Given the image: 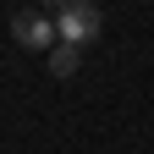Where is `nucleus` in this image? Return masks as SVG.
I'll return each instance as SVG.
<instances>
[{
  "instance_id": "nucleus-1",
  "label": "nucleus",
  "mask_w": 154,
  "mask_h": 154,
  "mask_svg": "<svg viewBox=\"0 0 154 154\" xmlns=\"http://www.w3.org/2000/svg\"><path fill=\"white\" fill-rule=\"evenodd\" d=\"M55 17V33H61V44H94L99 38V28H105V17H99V6H88V0H72V6H61V11H50Z\"/></svg>"
},
{
  "instance_id": "nucleus-2",
  "label": "nucleus",
  "mask_w": 154,
  "mask_h": 154,
  "mask_svg": "<svg viewBox=\"0 0 154 154\" xmlns=\"http://www.w3.org/2000/svg\"><path fill=\"white\" fill-rule=\"evenodd\" d=\"M11 38H17V50H55L61 44L50 11H17L11 17Z\"/></svg>"
},
{
  "instance_id": "nucleus-3",
  "label": "nucleus",
  "mask_w": 154,
  "mask_h": 154,
  "mask_svg": "<svg viewBox=\"0 0 154 154\" xmlns=\"http://www.w3.org/2000/svg\"><path fill=\"white\" fill-rule=\"evenodd\" d=\"M77 61H83V50H77V44H55V50H50V72H55V77H72Z\"/></svg>"
}]
</instances>
